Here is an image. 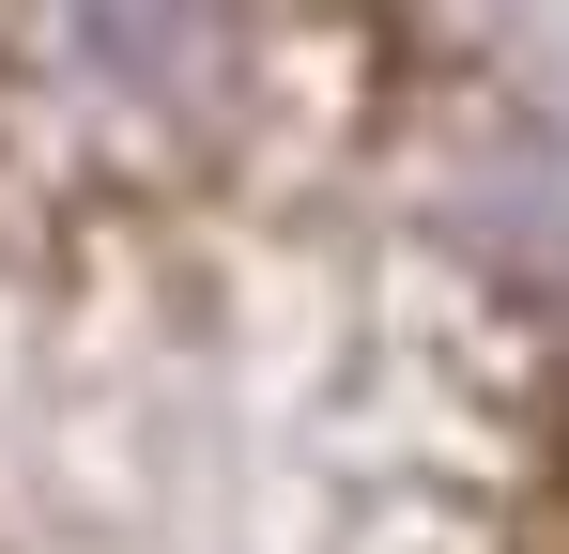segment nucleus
<instances>
[{"mask_svg": "<svg viewBox=\"0 0 569 554\" xmlns=\"http://www.w3.org/2000/svg\"><path fill=\"white\" fill-rule=\"evenodd\" d=\"M0 554H569V263L447 0H0Z\"/></svg>", "mask_w": 569, "mask_h": 554, "instance_id": "f257e3e1", "label": "nucleus"}]
</instances>
